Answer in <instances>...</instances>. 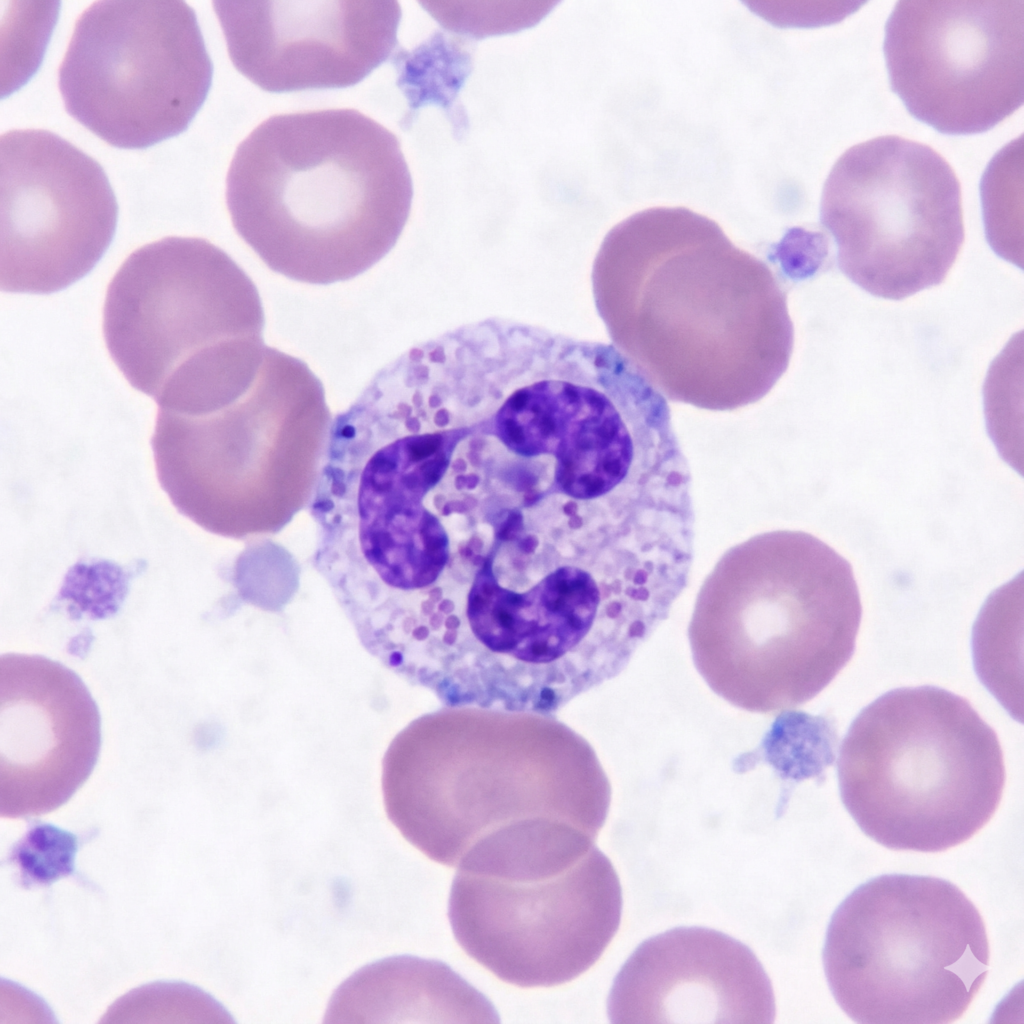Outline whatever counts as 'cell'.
<instances>
[{
    "label": "cell",
    "instance_id": "26",
    "mask_svg": "<svg viewBox=\"0 0 1024 1024\" xmlns=\"http://www.w3.org/2000/svg\"><path fill=\"white\" fill-rule=\"evenodd\" d=\"M466 468L467 464L462 458H457L452 464V469L455 472H464Z\"/></svg>",
    "mask_w": 1024,
    "mask_h": 1024
},
{
    "label": "cell",
    "instance_id": "15",
    "mask_svg": "<svg viewBox=\"0 0 1024 1024\" xmlns=\"http://www.w3.org/2000/svg\"><path fill=\"white\" fill-rule=\"evenodd\" d=\"M325 1022L498 1023L493 1005L446 964L395 957L367 966L336 991Z\"/></svg>",
    "mask_w": 1024,
    "mask_h": 1024
},
{
    "label": "cell",
    "instance_id": "10",
    "mask_svg": "<svg viewBox=\"0 0 1024 1024\" xmlns=\"http://www.w3.org/2000/svg\"><path fill=\"white\" fill-rule=\"evenodd\" d=\"M892 90L946 134L987 131L1024 98V1H899L885 26Z\"/></svg>",
    "mask_w": 1024,
    "mask_h": 1024
},
{
    "label": "cell",
    "instance_id": "3",
    "mask_svg": "<svg viewBox=\"0 0 1024 1024\" xmlns=\"http://www.w3.org/2000/svg\"><path fill=\"white\" fill-rule=\"evenodd\" d=\"M258 290L222 249L166 237L132 252L103 308L109 354L158 410L199 415L242 396L267 346Z\"/></svg>",
    "mask_w": 1024,
    "mask_h": 1024
},
{
    "label": "cell",
    "instance_id": "25",
    "mask_svg": "<svg viewBox=\"0 0 1024 1024\" xmlns=\"http://www.w3.org/2000/svg\"><path fill=\"white\" fill-rule=\"evenodd\" d=\"M484 445H485V441L483 439H481V438H474V439H472L469 442V446H470L472 451H477L478 452L479 450H481L484 447Z\"/></svg>",
    "mask_w": 1024,
    "mask_h": 1024
},
{
    "label": "cell",
    "instance_id": "21",
    "mask_svg": "<svg viewBox=\"0 0 1024 1024\" xmlns=\"http://www.w3.org/2000/svg\"><path fill=\"white\" fill-rule=\"evenodd\" d=\"M465 480H466V487L465 488L473 489V488H475L478 485L480 478H479V476L477 474L470 473V474L465 475Z\"/></svg>",
    "mask_w": 1024,
    "mask_h": 1024
},
{
    "label": "cell",
    "instance_id": "12",
    "mask_svg": "<svg viewBox=\"0 0 1024 1024\" xmlns=\"http://www.w3.org/2000/svg\"><path fill=\"white\" fill-rule=\"evenodd\" d=\"M229 57L269 92L352 86L397 44L389 0L214 1Z\"/></svg>",
    "mask_w": 1024,
    "mask_h": 1024
},
{
    "label": "cell",
    "instance_id": "23",
    "mask_svg": "<svg viewBox=\"0 0 1024 1024\" xmlns=\"http://www.w3.org/2000/svg\"><path fill=\"white\" fill-rule=\"evenodd\" d=\"M578 505L574 501H569L563 506V512L565 515L573 516L577 514Z\"/></svg>",
    "mask_w": 1024,
    "mask_h": 1024
},
{
    "label": "cell",
    "instance_id": "22",
    "mask_svg": "<svg viewBox=\"0 0 1024 1024\" xmlns=\"http://www.w3.org/2000/svg\"><path fill=\"white\" fill-rule=\"evenodd\" d=\"M467 545L473 550V552H480L483 547V541L479 537L473 536L469 539Z\"/></svg>",
    "mask_w": 1024,
    "mask_h": 1024
},
{
    "label": "cell",
    "instance_id": "27",
    "mask_svg": "<svg viewBox=\"0 0 1024 1024\" xmlns=\"http://www.w3.org/2000/svg\"><path fill=\"white\" fill-rule=\"evenodd\" d=\"M432 503L437 511H441L442 507L445 504V498L442 495H436L433 497Z\"/></svg>",
    "mask_w": 1024,
    "mask_h": 1024
},
{
    "label": "cell",
    "instance_id": "7",
    "mask_svg": "<svg viewBox=\"0 0 1024 1024\" xmlns=\"http://www.w3.org/2000/svg\"><path fill=\"white\" fill-rule=\"evenodd\" d=\"M446 733L423 715L393 739L382 765L386 813L427 857L457 866L485 837L531 820L570 823L597 837L611 796L602 768L576 776L566 761L544 771L567 756L544 763L552 756H529L530 748L493 733L479 747Z\"/></svg>",
    "mask_w": 1024,
    "mask_h": 1024
},
{
    "label": "cell",
    "instance_id": "11",
    "mask_svg": "<svg viewBox=\"0 0 1024 1024\" xmlns=\"http://www.w3.org/2000/svg\"><path fill=\"white\" fill-rule=\"evenodd\" d=\"M118 206L93 158L37 129L0 137V287L47 294L87 274L109 246Z\"/></svg>",
    "mask_w": 1024,
    "mask_h": 1024
},
{
    "label": "cell",
    "instance_id": "4",
    "mask_svg": "<svg viewBox=\"0 0 1024 1024\" xmlns=\"http://www.w3.org/2000/svg\"><path fill=\"white\" fill-rule=\"evenodd\" d=\"M844 806L872 840L940 852L978 833L996 812L1005 764L995 731L963 697L899 688L863 709L838 760Z\"/></svg>",
    "mask_w": 1024,
    "mask_h": 1024
},
{
    "label": "cell",
    "instance_id": "20",
    "mask_svg": "<svg viewBox=\"0 0 1024 1024\" xmlns=\"http://www.w3.org/2000/svg\"><path fill=\"white\" fill-rule=\"evenodd\" d=\"M538 543L536 536L528 535L519 542V548L523 553L531 554L537 548Z\"/></svg>",
    "mask_w": 1024,
    "mask_h": 1024
},
{
    "label": "cell",
    "instance_id": "29",
    "mask_svg": "<svg viewBox=\"0 0 1024 1024\" xmlns=\"http://www.w3.org/2000/svg\"><path fill=\"white\" fill-rule=\"evenodd\" d=\"M455 487L458 490L464 489L466 487V480L464 474H460L455 478Z\"/></svg>",
    "mask_w": 1024,
    "mask_h": 1024
},
{
    "label": "cell",
    "instance_id": "9",
    "mask_svg": "<svg viewBox=\"0 0 1024 1024\" xmlns=\"http://www.w3.org/2000/svg\"><path fill=\"white\" fill-rule=\"evenodd\" d=\"M213 66L183 1H98L75 23L58 84L66 111L109 145L140 149L184 131Z\"/></svg>",
    "mask_w": 1024,
    "mask_h": 1024
},
{
    "label": "cell",
    "instance_id": "24",
    "mask_svg": "<svg viewBox=\"0 0 1024 1024\" xmlns=\"http://www.w3.org/2000/svg\"><path fill=\"white\" fill-rule=\"evenodd\" d=\"M568 526L572 529L581 528L583 526V518L577 514L570 516Z\"/></svg>",
    "mask_w": 1024,
    "mask_h": 1024
},
{
    "label": "cell",
    "instance_id": "33",
    "mask_svg": "<svg viewBox=\"0 0 1024 1024\" xmlns=\"http://www.w3.org/2000/svg\"><path fill=\"white\" fill-rule=\"evenodd\" d=\"M535 500H536V493L535 492L529 491L528 493H526V495H525V502L526 503H532Z\"/></svg>",
    "mask_w": 1024,
    "mask_h": 1024
},
{
    "label": "cell",
    "instance_id": "2",
    "mask_svg": "<svg viewBox=\"0 0 1024 1024\" xmlns=\"http://www.w3.org/2000/svg\"><path fill=\"white\" fill-rule=\"evenodd\" d=\"M596 838L561 821L532 820L476 843L460 860L449 919L461 948L519 987L569 982L616 934L622 890Z\"/></svg>",
    "mask_w": 1024,
    "mask_h": 1024
},
{
    "label": "cell",
    "instance_id": "28",
    "mask_svg": "<svg viewBox=\"0 0 1024 1024\" xmlns=\"http://www.w3.org/2000/svg\"><path fill=\"white\" fill-rule=\"evenodd\" d=\"M468 458H469V461H470V463H471V464H472L473 466H477V465H479V463H480V455H479V453H478L477 451H472V450H471V451H470V452L468 453Z\"/></svg>",
    "mask_w": 1024,
    "mask_h": 1024
},
{
    "label": "cell",
    "instance_id": "17",
    "mask_svg": "<svg viewBox=\"0 0 1024 1024\" xmlns=\"http://www.w3.org/2000/svg\"><path fill=\"white\" fill-rule=\"evenodd\" d=\"M76 837L48 824L32 827L11 853L24 884L47 885L73 872Z\"/></svg>",
    "mask_w": 1024,
    "mask_h": 1024
},
{
    "label": "cell",
    "instance_id": "13",
    "mask_svg": "<svg viewBox=\"0 0 1024 1024\" xmlns=\"http://www.w3.org/2000/svg\"><path fill=\"white\" fill-rule=\"evenodd\" d=\"M101 746L96 703L79 676L39 655L0 658V810L50 812L88 779Z\"/></svg>",
    "mask_w": 1024,
    "mask_h": 1024
},
{
    "label": "cell",
    "instance_id": "6",
    "mask_svg": "<svg viewBox=\"0 0 1024 1024\" xmlns=\"http://www.w3.org/2000/svg\"><path fill=\"white\" fill-rule=\"evenodd\" d=\"M823 966L830 990L862 1024L958 1020L990 966L985 923L947 880L882 875L856 888L828 926Z\"/></svg>",
    "mask_w": 1024,
    "mask_h": 1024
},
{
    "label": "cell",
    "instance_id": "14",
    "mask_svg": "<svg viewBox=\"0 0 1024 1024\" xmlns=\"http://www.w3.org/2000/svg\"><path fill=\"white\" fill-rule=\"evenodd\" d=\"M771 981L755 954L719 931L675 928L644 941L608 998L612 1023H758L775 1018Z\"/></svg>",
    "mask_w": 1024,
    "mask_h": 1024
},
{
    "label": "cell",
    "instance_id": "30",
    "mask_svg": "<svg viewBox=\"0 0 1024 1024\" xmlns=\"http://www.w3.org/2000/svg\"><path fill=\"white\" fill-rule=\"evenodd\" d=\"M460 554L464 558H471L473 557V550L468 545H466L460 549Z\"/></svg>",
    "mask_w": 1024,
    "mask_h": 1024
},
{
    "label": "cell",
    "instance_id": "16",
    "mask_svg": "<svg viewBox=\"0 0 1024 1024\" xmlns=\"http://www.w3.org/2000/svg\"><path fill=\"white\" fill-rule=\"evenodd\" d=\"M556 3L555 1L420 2L445 28L475 37L509 33L532 26L542 19Z\"/></svg>",
    "mask_w": 1024,
    "mask_h": 1024
},
{
    "label": "cell",
    "instance_id": "5",
    "mask_svg": "<svg viewBox=\"0 0 1024 1024\" xmlns=\"http://www.w3.org/2000/svg\"><path fill=\"white\" fill-rule=\"evenodd\" d=\"M778 537L776 580H707L688 629L707 685L753 713L822 691L852 657L862 615L845 558L804 532Z\"/></svg>",
    "mask_w": 1024,
    "mask_h": 1024
},
{
    "label": "cell",
    "instance_id": "19",
    "mask_svg": "<svg viewBox=\"0 0 1024 1024\" xmlns=\"http://www.w3.org/2000/svg\"><path fill=\"white\" fill-rule=\"evenodd\" d=\"M469 511V508L463 500H452L444 504L440 513L442 516H448L451 513H465Z\"/></svg>",
    "mask_w": 1024,
    "mask_h": 1024
},
{
    "label": "cell",
    "instance_id": "31",
    "mask_svg": "<svg viewBox=\"0 0 1024 1024\" xmlns=\"http://www.w3.org/2000/svg\"><path fill=\"white\" fill-rule=\"evenodd\" d=\"M463 501L465 502V504L467 505L469 510L474 508L477 505V500L474 497H472V496L465 497L463 499Z\"/></svg>",
    "mask_w": 1024,
    "mask_h": 1024
},
{
    "label": "cell",
    "instance_id": "32",
    "mask_svg": "<svg viewBox=\"0 0 1024 1024\" xmlns=\"http://www.w3.org/2000/svg\"><path fill=\"white\" fill-rule=\"evenodd\" d=\"M485 560H486V559H484V558H483L482 556H480V555H475V556H473V557H472V562H473V564H474L475 566H480V565H483V563L485 562Z\"/></svg>",
    "mask_w": 1024,
    "mask_h": 1024
},
{
    "label": "cell",
    "instance_id": "1",
    "mask_svg": "<svg viewBox=\"0 0 1024 1024\" xmlns=\"http://www.w3.org/2000/svg\"><path fill=\"white\" fill-rule=\"evenodd\" d=\"M412 180L397 137L354 109L274 115L235 151L226 203L273 271L309 284L351 279L407 222Z\"/></svg>",
    "mask_w": 1024,
    "mask_h": 1024
},
{
    "label": "cell",
    "instance_id": "8",
    "mask_svg": "<svg viewBox=\"0 0 1024 1024\" xmlns=\"http://www.w3.org/2000/svg\"><path fill=\"white\" fill-rule=\"evenodd\" d=\"M820 216L841 271L885 299L942 283L964 242L954 170L932 147L897 135L859 143L837 159Z\"/></svg>",
    "mask_w": 1024,
    "mask_h": 1024
},
{
    "label": "cell",
    "instance_id": "18",
    "mask_svg": "<svg viewBox=\"0 0 1024 1024\" xmlns=\"http://www.w3.org/2000/svg\"><path fill=\"white\" fill-rule=\"evenodd\" d=\"M522 515L519 512H510L505 521L498 529L497 537L504 541H510L517 537L522 529Z\"/></svg>",
    "mask_w": 1024,
    "mask_h": 1024
}]
</instances>
